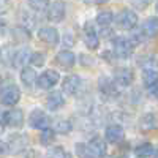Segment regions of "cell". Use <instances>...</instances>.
Masks as SVG:
<instances>
[{"mask_svg": "<svg viewBox=\"0 0 158 158\" xmlns=\"http://www.w3.org/2000/svg\"><path fill=\"white\" fill-rule=\"evenodd\" d=\"M142 82L147 89H152L158 84V71L153 68H146L142 71Z\"/></svg>", "mask_w": 158, "mask_h": 158, "instance_id": "cell-16", "label": "cell"}, {"mask_svg": "<svg viewBox=\"0 0 158 158\" xmlns=\"http://www.w3.org/2000/svg\"><path fill=\"white\" fill-rule=\"evenodd\" d=\"M63 104H65V98L59 90L51 92V94L48 95V98H46V106H48L49 111H57L63 106Z\"/></svg>", "mask_w": 158, "mask_h": 158, "instance_id": "cell-12", "label": "cell"}, {"mask_svg": "<svg viewBox=\"0 0 158 158\" xmlns=\"http://www.w3.org/2000/svg\"><path fill=\"white\" fill-rule=\"evenodd\" d=\"M62 89L67 95H76L77 90L81 89V77L77 74H70L63 79V84H62Z\"/></svg>", "mask_w": 158, "mask_h": 158, "instance_id": "cell-9", "label": "cell"}, {"mask_svg": "<svg viewBox=\"0 0 158 158\" xmlns=\"http://www.w3.org/2000/svg\"><path fill=\"white\" fill-rule=\"evenodd\" d=\"M112 21H114L112 11H101L97 15V24L101 25V27H108V25H111Z\"/></svg>", "mask_w": 158, "mask_h": 158, "instance_id": "cell-22", "label": "cell"}, {"mask_svg": "<svg viewBox=\"0 0 158 158\" xmlns=\"http://www.w3.org/2000/svg\"><path fill=\"white\" fill-rule=\"evenodd\" d=\"M0 123L8 125L11 128H19L24 123V112L18 108L5 111V112H0Z\"/></svg>", "mask_w": 158, "mask_h": 158, "instance_id": "cell-2", "label": "cell"}, {"mask_svg": "<svg viewBox=\"0 0 158 158\" xmlns=\"http://www.w3.org/2000/svg\"><path fill=\"white\" fill-rule=\"evenodd\" d=\"M98 87H100V94H101L104 98H111V97H115V95H117L115 85H114L111 81H108L106 77H101Z\"/></svg>", "mask_w": 158, "mask_h": 158, "instance_id": "cell-17", "label": "cell"}, {"mask_svg": "<svg viewBox=\"0 0 158 158\" xmlns=\"http://www.w3.org/2000/svg\"><path fill=\"white\" fill-rule=\"evenodd\" d=\"M54 139H56V135H54V130H51V128H44L41 131V135H40V142L46 147L51 146L54 142Z\"/></svg>", "mask_w": 158, "mask_h": 158, "instance_id": "cell-24", "label": "cell"}, {"mask_svg": "<svg viewBox=\"0 0 158 158\" xmlns=\"http://www.w3.org/2000/svg\"><path fill=\"white\" fill-rule=\"evenodd\" d=\"M30 56H32V52L27 49V48H21L16 54H15V65L16 67H22V65H25L27 62H30Z\"/></svg>", "mask_w": 158, "mask_h": 158, "instance_id": "cell-20", "label": "cell"}, {"mask_svg": "<svg viewBox=\"0 0 158 158\" xmlns=\"http://www.w3.org/2000/svg\"><path fill=\"white\" fill-rule=\"evenodd\" d=\"M108 0H84V3H87V5H103Z\"/></svg>", "mask_w": 158, "mask_h": 158, "instance_id": "cell-32", "label": "cell"}, {"mask_svg": "<svg viewBox=\"0 0 158 158\" xmlns=\"http://www.w3.org/2000/svg\"><path fill=\"white\" fill-rule=\"evenodd\" d=\"M21 100V90L15 84H8L0 89V103L3 106H15Z\"/></svg>", "mask_w": 158, "mask_h": 158, "instance_id": "cell-1", "label": "cell"}, {"mask_svg": "<svg viewBox=\"0 0 158 158\" xmlns=\"http://www.w3.org/2000/svg\"><path fill=\"white\" fill-rule=\"evenodd\" d=\"M30 63L33 67H43L44 65V54L43 52H33L30 56Z\"/></svg>", "mask_w": 158, "mask_h": 158, "instance_id": "cell-29", "label": "cell"}, {"mask_svg": "<svg viewBox=\"0 0 158 158\" xmlns=\"http://www.w3.org/2000/svg\"><path fill=\"white\" fill-rule=\"evenodd\" d=\"M65 15H67V10L63 2H54L48 8V19L52 22H62L65 19Z\"/></svg>", "mask_w": 158, "mask_h": 158, "instance_id": "cell-8", "label": "cell"}, {"mask_svg": "<svg viewBox=\"0 0 158 158\" xmlns=\"http://www.w3.org/2000/svg\"><path fill=\"white\" fill-rule=\"evenodd\" d=\"M8 11V0H0V15H5Z\"/></svg>", "mask_w": 158, "mask_h": 158, "instance_id": "cell-31", "label": "cell"}, {"mask_svg": "<svg viewBox=\"0 0 158 158\" xmlns=\"http://www.w3.org/2000/svg\"><path fill=\"white\" fill-rule=\"evenodd\" d=\"M48 158H71V155L65 150L63 147H54L48 153Z\"/></svg>", "mask_w": 158, "mask_h": 158, "instance_id": "cell-27", "label": "cell"}, {"mask_svg": "<svg viewBox=\"0 0 158 158\" xmlns=\"http://www.w3.org/2000/svg\"><path fill=\"white\" fill-rule=\"evenodd\" d=\"M139 125H141V130H144V131H149V130H152V128H155L156 127V117L153 115V114H147V115H144L142 118H141V122H139Z\"/></svg>", "mask_w": 158, "mask_h": 158, "instance_id": "cell-23", "label": "cell"}, {"mask_svg": "<svg viewBox=\"0 0 158 158\" xmlns=\"http://www.w3.org/2000/svg\"><path fill=\"white\" fill-rule=\"evenodd\" d=\"M156 11H158V2H156Z\"/></svg>", "mask_w": 158, "mask_h": 158, "instance_id": "cell-36", "label": "cell"}, {"mask_svg": "<svg viewBox=\"0 0 158 158\" xmlns=\"http://www.w3.org/2000/svg\"><path fill=\"white\" fill-rule=\"evenodd\" d=\"M115 22L122 30H131V29H135L136 24H138V15L133 10L125 8V10H122L120 13H118Z\"/></svg>", "mask_w": 158, "mask_h": 158, "instance_id": "cell-3", "label": "cell"}, {"mask_svg": "<svg viewBox=\"0 0 158 158\" xmlns=\"http://www.w3.org/2000/svg\"><path fill=\"white\" fill-rule=\"evenodd\" d=\"M74 62H76V59H74V54L71 51H60L56 56V63L63 68H71L74 65Z\"/></svg>", "mask_w": 158, "mask_h": 158, "instance_id": "cell-15", "label": "cell"}, {"mask_svg": "<svg viewBox=\"0 0 158 158\" xmlns=\"http://www.w3.org/2000/svg\"><path fill=\"white\" fill-rule=\"evenodd\" d=\"M29 123L32 128L44 130L49 127V117L43 109H33L30 112V117H29Z\"/></svg>", "mask_w": 158, "mask_h": 158, "instance_id": "cell-5", "label": "cell"}, {"mask_svg": "<svg viewBox=\"0 0 158 158\" xmlns=\"http://www.w3.org/2000/svg\"><path fill=\"white\" fill-rule=\"evenodd\" d=\"M59 73L54 71V70H46L40 77H36V84L40 89L43 90H48V89H52L57 82H59Z\"/></svg>", "mask_w": 158, "mask_h": 158, "instance_id": "cell-6", "label": "cell"}, {"mask_svg": "<svg viewBox=\"0 0 158 158\" xmlns=\"http://www.w3.org/2000/svg\"><path fill=\"white\" fill-rule=\"evenodd\" d=\"M38 38L46 44L56 46L59 43V32L54 27H41L38 30Z\"/></svg>", "mask_w": 158, "mask_h": 158, "instance_id": "cell-11", "label": "cell"}, {"mask_svg": "<svg viewBox=\"0 0 158 158\" xmlns=\"http://www.w3.org/2000/svg\"><path fill=\"white\" fill-rule=\"evenodd\" d=\"M139 158H142V156H139Z\"/></svg>", "mask_w": 158, "mask_h": 158, "instance_id": "cell-37", "label": "cell"}, {"mask_svg": "<svg viewBox=\"0 0 158 158\" xmlns=\"http://www.w3.org/2000/svg\"><path fill=\"white\" fill-rule=\"evenodd\" d=\"M21 81H22V84H25L27 87H32L36 82V73H35V70L30 68V67H24L21 70Z\"/></svg>", "mask_w": 158, "mask_h": 158, "instance_id": "cell-19", "label": "cell"}, {"mask_svg": "<svg viewBox=\"0 0 158 158\" xmlns=\"http://www.w3.org/2000/svg\"><path fill=\"white\" fill-rule=\"evenodd\" d=\"M87 146H89L90 152L94 153V156H103L104 153H106V142H104L100 136L92 138Z\"/></svg>", "mask_w": 158, "mask_h": 158, "instance_id": "cell-14", "label": "cell"}, {"mask_svg": "<svg viewBox=\"0 0 158 158\" xmlns=\"http://www.w3.org/2000/svg\"><path fill=\"white\" fill-rule=\"evenodd\" d=\"M76 153L81 158H94V153L90 152L89 146H87V144H82V142L76 144Z\"/></svg>", "mask_w": 158, "mask_h": 158, "instance_id": "cell-26", "label": "cell"}, {"mask_svg": "<svg viewBox=\"0 0 158 158\" xmlns=\"http://www.w3.org/2000/svg\"><path fill=\"white\" fill-rule=\"evenodd\" d=\"M3 133V123H0V135Z\"/></svg>", "mask_w": 158, "mask_h": 158, "instance_id": "cell-34", "label": "cell"}, {"mask_svg": "<svg viewBox=\"0 0 158 158\" xmlns=\"http://www.w3.org/2000/svg\"><path fill=\"white\" fill-rule=\"evenodd\" d=\"M114 81L117 85H122V87H128L133 84L135 81V74L130 68H117L114 71Z\"/></svg>", "mask_w": 158, "mask_h": 158, "instance_id": "cell-7", "label": "cell"}, {"mask_svg": "<svg viewBox=\"0 0 158 158\" xmlns=\"http://www.w3.org/2000/svg\"><path fill=\"white\" fill-rule=\"evenodd\" d=\"M142 33L146 36H156L158 35V18H149L142 24Z\"/></svg>", "mask_w": 158, "mask_h": 158, "instance_id": "cell-18", "label": "cell"}, {"mask_svg": "<svg viewBox=\"0 0 158 158\" xmlns=\"http://www.w3.org/2000/svg\"><path fill=\"white\" fill-rule=\"evenodd\" d=\"M29 6L33 11H46V8H49V0H29Z\"/></svg>", "mask_w": 158, "mask_h": 158, "instance_id": "cell-25", "label": "cell"}, {"mask_svg": "<svg viewBox=\"0 0 158 158\" xmlns=\"http://www.w3.org/2000/svg\"><path fill=\"white\" fill-rule=\"evenodd\" d=\"M155 158H158V152H156V153H155Z\"/></svg>", "mask_w": 158, "mask_h": 158, "instance_id": "cell-35", "label": "cell"}, {"mask_svg": "<svg viewBox=\"0 0 158 158\" xmlns=\"http://www.w3.org/2000/svg\"><path fill=\"white\" fill-rule=\"evenodd\" d=\"M8 152H10V144L0 141V155H5V153H8Z\"/></svg>", "mask_w": 158, "mask_h": 158, "instance_id": "cell-30", "label": "cell"}, {"mask_svg": "<svg viewBox=\"0 0 158 158\" xmlns=\"http://www.w3.org/2000/svg\"><path fill=\"white\" fill-rule=\"evenodd\" d=\"M150 92H152V95L158 100V84H156L155 87H152V89H150Z\"/></svg>", "mask_w": 158, "mask_h": 158, "instance_id": "cell-33", "label": "cell"}, {"mask_svg": "<svg viewBox=\"0 0 158 158\" xmlns=\"http://www.w3.org/2000/svg\"><path fill=\"white\" fill-rule=\"evenodd\" d=\"M135 152H136V155H139V156H149V155H152L153 153V147H152V144H149V142H146V144H141V146H138L136 149H135Z\"/></svg>", "mask_w": 158, "mask_h": 158, "instance_id": "cell-28", "label": "cell"}, {"mask_svg": "<svg viewBox=\"0 0 158 158\" xmlns=\"http://www.w3.org/2000/svg\"><path fill=\"white\" fill-rule=\"evenodd\" d=\"M123 139V128L120 125H109L106 127V141L111 144H117Z\"/></svg>", "mask_w": 158, "mask_h": 158, "instance_id": "cell-13", "label": "cell"}, {"mask_svg": "<svg viewBox=\"0 0 158 158\" xmlns=\"http://www.w3.org/2000/svg\"><path fill=\"white\" fill-rule=\"evenodd\" d=\"M133 49H135V44L128 38L118 36L114 40V54L118 59H128L131 56V52H133Z\"/></svg>", "mask_w": 158, "mask_h": 158, "instance_id": "cell-4", "label": "cell"}, {"mask_svg": "<svg viewBox=\"0 0 158 158\" xmlns=\"http://www.w3.org/2000/svg\"><path fill=\"white\" fill-rule=\"evenodd\" d=\"M73 125L70 120H65V118H60V120H56L54 122V131H57V133L60 135H68L71 131Z\"/></svg>", "mask_w": 158, "mask_h": 158, "instance_id": "cell-21", "label": "cell"}, {"mask_svg": "<svg viewBox=\"0 0 158 158\" xmlns=\"http://www.w3.org/2000/svg\"><path fill=\"white\" fill-rule=\"evenodd\" d=\"M84 41H85V46L89 49H97L98 48L100 38H98L97 30L94 29V25H92L90 22H87L84 25Z\"/></svg>", "mask_w": 158, "mask_h": 158, "instance_id": "cell-10", "label": "cell"}]
</instances>
